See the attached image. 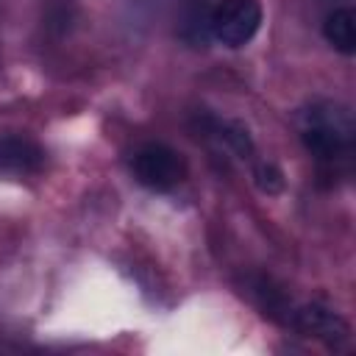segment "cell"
Segmentation results:
<instances>
[{
    "mask_svg": "<svg viewBox=\"0 0 356 356\" xmlns=\"http://www.w3.org/2000/svg\"><path fill=\"white\" fill-rule=\"evenodd\" d=\"M300 139L306 150L320 161H339L353 147V117L334 100H317L300 111Z\"/></svg>",
    "mask_w": 356,
    "mask_h": 356,
    "instance_id": "cell-1",
    "label": "cell"
},
{
    "mask_svg": "<svg viewBox=\"0 0 356 356\" xmlns=\"http://www.w3.org/2000/svg\"><path fill=\"white\" fill-rule=\"evenodd\" d=\"M131 170L142 186L156 189V192H167L178 186L186 175V164L181 153L164 142H145L142 147H136L131 159Z\"/></svg>",
    "mask_w": 356,
    "mask_h": 356,
    "instance_id": "cell-2",
    "label": "cell"
},
{
    "mask_svg": "<svg viewBox=\"0 0 356 356\" xmlns=\"http://www.w3.org/2000/svg\"><path fill=\"white\" fill-rule=\"evenodd\" d=\"M211 36L225 47L248 44L261 28L259 0H220L209 17Z\"/></svg>",
    "mask_w": 356,
    "mask_h": 356,
    "instance_id": "cell-3",
    "label": "cell"
},
{
    "mask_svg": "<svg viewBox=\"0 0 356 356\" xmlns=\"http://www.w3.org/2000/svg\"><path fill=\"white\" fill-rule=\"evenodd\" d=\"M44 164V150L19 134L0 136V175H33Z\"/></svg>",
    "mask_w": 356,
    "mask_h": 356,
    "instance_id": "cell-4",
    "label": "cell"
},
{
    "mask_svg": "<svg viewBox=\"0 0 356 356\" xmlns=\"http://www.w3.org/2000/svg\"><path fill=\"white\" fill-rule=\"evenodd\" d=\"M295 325H298L303 334L317 337V339H323V342H328V345H337V342L348 339V334H350L348 323H345L337 312H331V309H325V306H317V303L298 309V312H295Z\"/></svg>",
    "mask_w": 356,
    "mask_h": 356,
    "instance_id": "cell-5",
    "label": "cell"
},
{
    "mask_svg": "<svg viewBox=\"0 0 356 356\" xmlns=\"http://www.w3.org/2000/svg\"><path fill=\"white\" fill-rule=\"evenodd\" d=\"M323 36L337 53L353 56V50H356V14H353V8L342 6V8L328 11V17L323 22Z\"/></svg>",
    "mask_w": 356,
    "mask_h": 356,
    "instance_id": "cell-6",
    "label": "cell"
},
{
    "mask_svg": "<svg viewBox=\"0 0 356 356\" xmlns=\"http://www.w3.org/2000/svg\"><path fill=\"white\" fill-rule=\"evenodd\" d=\"M256 184L264 189V192H278L284 186V175L273 167V164H261L256 170Z\"/></svg>",
    "mask_w": 356,
    "mask_h": 356,
    "instance_id": "cell-7",
    "label": "cell"
}]
</instances>
